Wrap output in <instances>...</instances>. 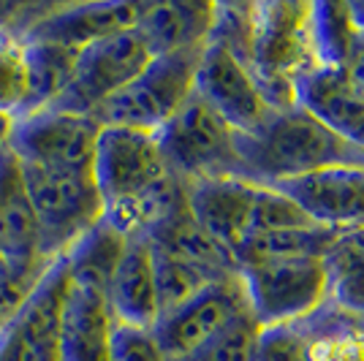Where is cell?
Wrapping results in <instances>:
<instances>
[{"instance_id": "obj_1", "label": "cell", "mask_w": 364, "mask_h": 361, "mask_svg": "<svg viewBox=\"0 0 364 361\" xmlns=\"http://www.w3.org/2000/svg\"><path fill=\"white\" fill-rule=\"evenodd\" d=\"M242 180L277 185L332 166H364V150L321 125L302 106L274 112L253 134H237Z\"/></svg>"}, {"instance_id": "obj_2", "label": "cell", "mask_w": 364, "mask_h": 361, "mask_svg": "<svg viewBox=\"0 0 364 361\" xmlns=\"http://www.w3.org/2000/svg\"><path fill=\"white\" fill-rule=\"evenodd\" d=\"M313 3L264 0L253 3L247 68L274 112L296 106V85L313 68Z\"/></svg>"}, {"instance_id": "obj_3", "label": "cell", "mask_w": 364, "mask_h": 361, "mask_svg": "<svg viewBox=\"0 0 364 361\" xmlns=\"http://www.w3.org/2000/svg\"><path fill=\"white\" fill-rule=\"evenodd\" d=\"M168 171L185 185L204 180H242L237 131L196 92L158 131Z\"/></svg>"}, {"instance_id": "obj_4", "label": "cell", "mask_w": 364, "mask_h": 361, "mask_svg": "<svg viewBox=\"0 0 364 361\" xmlns=\"http://www.w3.org/2000/svg\"><path fill=\"white\" fill-rule=\"evenodd\" d=\"M204 46L152 58L147 68L120 92H114L107 104L98 106L92 117L112 128L158 134L193 92V79Z\"/></svg>"}, {"instance_id": "obj_5", "label": "cell", "mask_w": 364, "mask_h": 361, "mask_svg": "<svg viewBox=\"0 0 364 361\" xmlns=\"http://www.w3.org/2000/svg\"><path fill=\"white\" fill-rule=\"evenodd\" d=\"M19 166L31 207L38 220L41 256L49 264H55L68 253V247L76 239H82L104 217V201L92 182V174Z\"/></svg>"}, {"instance_id": "obj_6", "label": "cell", "mask_w": 364, "mask_h": 361, "mask_svg": "<svg viewBox=\"0 0 364 361\" xmlns=\"http://www.w3.org/2000/svg\"><path fill=\"white\" fill-rule=\"evenodd\" d=\"M247 310L261 326L294 323L329 299L323 258L258 261L240 269Z\"/></svg>"}, {"instance_id": "obj_7", "label": "cell", "mask_w": 364, "mask_h": 361, "mask_svg": "<svg viewBox=\"0 0 364 361\" xmlns=\"http://www.w3.org/2000/svg\"><path fill=\"white\" fill-rule=\"evenodd\" d=\"M98 136H101V122L90 114L41 109L16 117L11 125L9 147L19 158V163L25 166L92 174Z\"/></svg>"}, {"instance_id": "obj_8", "label": "cell", "mask_w": 364, "mask_h": 361, "mask_svg": "<svg viewBox=\"0 0 364 361\" xmlns=\"http://www.w3.org/2000/svg\"><path fill=\"white\" fill-rule=\"evenodd\" d=\"M152 60L150 49L136 31L109 36L104 41L85 46L74 63V74L63 95L49 106L71 114H95V109L107 104L114 92L134 82L147 63Z\"/></svg>"}, {"instance_id": "obj_9", "label": "cell", "mask_w": 364, "mask_h": 361, "mask_svg": "<svg viewBox=\"0 0 364 361\" xmlns=\"http://www.w3.org/2000/svg\"><path fill=\"white\" fill-rule=\"evenodd\" d=\"M168 174L171 171L155 134L101 125L92 161V182L101 193L104 212L141 196Z\"/></svg>"}, {"instance_id": "obj_10", "label": "cell", "mask_w": 364, "mask_h": 361, "mask_svg": "<svg viewBox=\"0 0 364 361\" xmlns=\"http://www.w3.org/2000/svg\"><path fill=\"white\" fill-rule=\"evenodd\" d=\"M0 264L9 280L25 293L52 266L41 256L38 220L28 198L22 166L11 147L0 152Z\"/></svg>"}, {"instance_id": "obj_11", "label": "cell", "mask_w": 364, "mask_h": 361, "mask_svg": "<svg viewBox=\"0 0 364 361\" xmlns=\"http://www.w3.org/2000/svg\"><path fill=\"white\" fill-rule=\"evenodd\" d=\"M68 286L65 261L58 258L0 329V361H60L58 337Z\"/></svg>"}, {"instance_id": "obj_12", "label": "cell", "mask_w": 364, "mask_h": 361, "mask_svg": "<svg viewBox=\"0 0 364 361\" xmlns=\"http://www.w3.org/2000/svg\"><path fill=\"white\" fill-rule=\"evenodd\" d=\"M247 310V296L240 274L223 277L213 286H207L182 307L164 313L152 326L158 345L164 347L168 361H180L191 356L196 347L234 323Z\"/></svg>"}, {"instance_id": "obj_13", "label": "cell", "mask_w": 364, "mask_h": 361, "mask_svg": "<svg viewBox=\"0 0 364 361\" xmlns=\"http://www.w3.org/2000/svg\"><path fill=\"white\" fill-rule=\"evenodd\" d=\"M193 92L213 106L237 134H253L274 114L269 101L258 90L250 68L213 41H207L201 52Z\"/></svg>"}, {"instance_id": "obj_14", "label": "cell", "mask_w": 364, "mask_h": 361, "mask_svg": "<svg viewBox=\"0 0 364 361\" xmlns=\"http://www.w3.org/2000/svg\"><path fill=\"white\" fill-rule=\"evenodd\" d=\"M269 188L289 196L316 226L332 231L364 226V166H332Z\"/></svg>"}, {"instance_id": "obj_15", "label": "cell", "mask_w": 364, "mask_h": 361, "mask_svg": "<svg viewBox=\"0 0 364 361\" xmlns=\"http://www.w3.org/2000/svg\"><path fill=\"white\" fill-rule=\"evenodd\" d=\"M136 16L139 3H128V0L55 6V9H46L44 14L33 16L31 25L19 33V38L82 52L85 46L104 41L109 36L134 31Z\"/></svg>"}, {"instance_id": "obj_16", "label": "cell", "mask_w": 364, "mask_h": 361, "mask_svg": "<svg viewBox=\"0 0 364 361\" xmlns=\"http://www.w3.org/2000/svg\"><path fill=\"white\" fill-rule=\"evenodd\" d=\"M188 210L237 264L242 242L250 237L256 185L245 180H204L185 185ZM240 269V266H237Z\"/></svg>"}, {"instance_id": "obj_17", "label": "cell", "mask_w": 364, "mask_h": 361, "mask_svg": "<svg viewBox=\"0 0 364 361\" xmlns=\"http://www.w3.org/2000/svg\"><path fill=\"white\" fill-rule=\"evenodd\" d=\"M296 106L332 134L364 150V92L340 68H313L296 85Z\"/></svg>"}, {"instance_id": "obj_18", "label": "cell", "mask_w": 364, "mask_h": 361, "mask_svg": "<svg viewBox=\"0 0 364 361\" xmlns=\"http://www.w3.org/2000/svg\"><path fill=\"white\" fill-rule=\"evenodd\" d=\"M215 3L198 0H161L139 3L134 31L141 36L152 58L171 55L191 46H204L213 31Z\"/></svg>"}, {"instance_id": "obj_19", "label": "cell", "mask_w": 364, "mask_h": 361, "mask_svg": "<svg viewBox=\"0 0 364 361\" xmlns=\"http://www.w3.org/2000/svg\"><path fill=\"white\" fill-rule=\"evenodd\" d=\"M107 301L114 323L152 329L161 318L158 291H155V266H152L150 242L134 237L125 244L117 269L112 274Z\"/></svg>"}, {"instance_id": "obj_20", "label": "cell", "mask_w": 364, "mask_h": 361, "mask_svg": "<svg viewBox=\"0 0 364 361\" xmlns=\"http://www.w3.org/2000/svg\"><path fill=\"white\" fill-rule=\"evenodd\" d=\"M114 318L104 293L68 286L63 304L58 353L60 361H109V337Z\"/></svg>"}, {"instance_id": "obj_21", "label": "cell", "mask_w": 364, "mask_h": 361, "mask_svg": "<svg viewBox=\"0 0 364 361\" xmlns=\"http://www.w3.org/2000/svg\"><path fill=\"white\" fill-rule=\"evenodd\" d=\"M147 242H150L152 250L177 256L182 261H191V264L213 271L218 277L240 274L234 258L228 256L226 250L193 220V215L188 210V198H185V204H182L180 210L152 231Z\"/></svg>"}, {"instance_id": "obj_22", "label": "cell", "mask_w": 364, "mask_h": 361, "mask_svg": "<svg viewBox=\"0 0 364 361\" xmlns=\"http://www.w3.org/2000/svg\"><path fill=\"white\" fill-rule=\"evenodd\" d=\"M125 244H128V237L120 234L112 223H107L101 217L63 256L71 286L90 288L95 293H104L107 296L112 274H114L122 253H125Z\"/></svg>"}, {"instance_id": "obj_23", "label": "cell", "mask_w": 364, "mask_h": 361, "mask_svg": "<svg viewBox=\"0 0 364 361\" xmlns=\"http://www.w3.org/2000/svg\"><path fill=\"white\" fill-rule=\"evenodd\" d=\"M294 326L304 334L313 361H364V318L340 310L334 301L326 299Z\"/></svg>"}, {"instance_id": "obj_24", "label": "cell", "mask_w": 364, "mask_h": 361, "mask_svg": "<svg viewBox=\"0 0 364 361\" xmlns=\"http://www.w3.org/2000/svg\"><path fill=\"white\" fill-rule=\"evenodd\" d=\"M22 46H25V74H28V95H25L22 114H33V112L49 109L63 95L71 82L79 52L55 44H38V41H22Z\"/></svg>"}, {"instance_id": "obj_25", "label": "cell", "mask_w": 364, "mask_h": 361, "mask_svg": "<svg viewBox=\"0 0 364 361\" xmlns=\"http://www.w3.org/2000/svg\"><path fill=\"white\" fill-rule=\"evenodd\" d=\"M323 264L329 277V301L350 316L364 318V226L340 231Z\"/></svg>"}, {"instance_id": "obj_26", "label": "cell", "mask_w": 364, "mask_h": 361, "mask_svg": "<svg viewBox=\"0 0 364 361\" xmlns=\"http://www.w3.org/2000/svg\"><path fill=\"white\" fill-rule=\"evenodd\" d=\"M340 231L323 226L283 228V231H258L242 242L237 253V266L258 261H280V258H323L332 250Z\"/></svg>"}, {"instance_id": "obj_27", "label": "cell", "mask_w": 364, "mask_h": 361, "mask_svg": "<svg viewBox=\"0 0 364 361\" xmlns=\"http://www.w3.org/2000/svg\"><path fill=\"white\" fill-rule=\"evenodd\" d=\"M313 49L316 63L321 68H340L346 71L353 49L359 44L362 33L356 28V19L350 11V3L318 0L313 3Z\"/></svg>"}, {"instance_id": "obj_28", "label": "cell", "mask_w": 364, "mask_h": 361, "mask_svg": "<svg viewBox=\"0 0 364 361\" xmlns=\"http://www.w3.org/2000/svg\"><path fill=\"white\" fill-rule=\"evenodd\" d=\"M152 266H155V291H158V310H161V316L177 310L185 301L193 299L196 293H201L207 286L223 280V277L201 269V266L191 264V261H182V258L168 256V253H158V250H152Z\"/></svg>"}, {"instance_id": "obj_29", "label": "cell", "mask_w": 364, "mask_h": 361, "mask_svg": "<svg viewBox=\"0 0 364 361\" xmlns=\"http://www.w3.org/2000/svg\"><path fill=\"white\" fill-rule=\"evenodd\" d=\"M258 334H261V323L250 313H245L180 361H253Z\"/></svg>"}, {"instance_id": "obj_30", "label": "cell", "mask_w": 364, "mask_h": 361, "mask_svg": "<svg viewBox=\"0 0 364 361\" xmlns=\"http://www.w3.org/2000/svg\"><path fill=\"white\" fill-rule=\"evenodd\" d=\"M28 95L25 74V46L22 38L11 31H0V114L16 120L22 114Z\"/></svg>"}, {"instance_id": "obj_31", "label": "cell", "mask_w": 364, "mask_h": 361, "mask_svg": "<svg viewBox=\"0 0 364 361\" xmlns=\"http://www.w3.org/2000/svg\"><path fill=\"white\" fill-rule=\"evenodd\" d=\"M316 226L289 196L274 190L269 185H256L253 215H250V234L258 231H283V228Z\"/></svg>"}, {"instance_id": "obj_32", "label": "cell", "mask_w": 364, "mask_h": 361, "mask_svg": "<svg viewBox=\"0 0 364 361\" xmlns=\"http://www.w3.org/2000/svg\"><path fill=\"white\" fill-rule=\"evenodd\" d=\"M253 361H313L304 334L294 323L261 326Z\"/></svg>"}, {"instance_id": "obj_33", "label": "cell", "mask_w": 364, "mask_h": 361, "mask_svg": "<svg viewBox=\"0 0 364 361\" xmlns=\"http://www.w3.org/2000/svg\"><path fill=\"white\" fill-rule=\"evenodd\" d=\"M109 361H168V356L158 345L152 329L114 323L109 337Z\"/></svg>"}, {"instance_id": "obj_34", "label": "cell", "mask_w": 364, "mask_h": 361, "mask_svg": "<svg viewBox=\"0 0 364 361\" xmlns=\"http://www.w3.org/2000/svg\"><path fill=\"white\" fill-rule=\"evenodd\" d=\"M346 74L353 82V87H359L364 92V38H359V44L353 49L348 65H346Z\"/></svg>"}, {"instance_id": "obj_35", "label": "cell", "mask_w": 364, "mask_h": 361, "mask_svg": "<svg viewBox=\"0 0 364 361\" xmlns=\"http://www.w3.org/2000/svg\"><path fill=\"white\" fill-rule=\"evenodd\" d=\"M11 125L14 120L9 114H0V152L9 147V139H11Z\"/></svg>"}, {"instance_id": "obj_36", "label": "cell", "mask_w": 364, "mask_h": 361, "mask_svg": "<svg viewBox=\"0 0 364 361\" xmlns=\"http://www.w3.org/2000/svg\"><path fill=\"white\" fill-rule=\"evenodd\" d=\"M0 274H3V264H0Z\"/></svg>"}, {"instance_id": "obj_37", "label": "cell", "mask_w": 364, "mask_h": 361, "mask_svg": "<svg viewBox=\"0 0 364 361\" xmlns=\"http://www.w3.org/2000/svg\"><path fill=\"white\" fill-rule=\"evenodd\" d=\"M362 38H364V33H362Z\"/></svg>"}]
</instances>
